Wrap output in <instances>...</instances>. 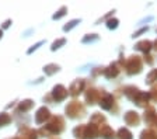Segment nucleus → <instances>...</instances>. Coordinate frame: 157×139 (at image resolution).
Returning <instances> with one entry per match:
<instances>
[{
  "label": "nucleus",
  "instance_id": "f257e3e1",
  "mask_svg": "<svg viewBox=\"0 0 157 139\" xmlns=\"http://www.w3.org/2000/svg\"><path fill=\"white\" fill-rule=\"evenodd\" d=\"M10 121L9 115L7 114H0V125H3V124H7Z\"/></svg>",
  "mask_w": 157,
  "mask_h": 139
},
{
  "label": "nucleus",
  "instance_id": "f03ea898",
  "mask_svg": "<svg viewBox=\"0 0 157 139\" xmlns=\"http://www.w3.org/2000/svg\"><path fill=\"white\" fill-rule=\"evenodd\" d=\"M0 37H2V31H0Z\"/></svg>",
  "mask_w": 157,
  "mask_h": 139
}]
</instances>
